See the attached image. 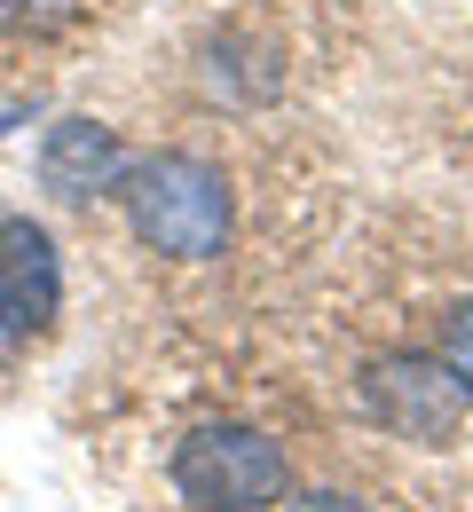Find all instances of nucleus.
<instances>
[{"mask_svg": "<svg viewBox=\"0 0 473 512\" xmlns=\"http://www.w3.org/2000/svg\"><path fill=\"white\" fill-rule=\"evenodd\" d=\"M56 308H64L56 237H48L32 213H8V221H0V371L56 323Z\"/></svg>", "mask_w": 473, "mask_h": 512, "instance_id": "nucleus-3", "label": "nucleus"}, {"mask_svg": "<svg viewBox=\"0 0 473 512\" xmlns=\"http://www.w3.org/2000/svg\"><path fill=\"white\" fill-rule=\"evenodd\" d=\"M127 174H135V150L103 127V119H56L48 142H40V182H48L56 197H71V205L119 197Z\"/></svg>", "mask_w": 473, "mask_h": 512, "instance_id": "nucleus-5", "label": "nucleus"}, {"mask_svg": "<svg viewBox=\"0 0 473 512\" xmlns=\"http://www.w3.org/2000/svg\"><path fill=\"white\" fill-rule=\"evenodd\" d=\"M0 16H16V24H40V32H48V24H71V16H79V0H0Z\"/></svg>", "mask_w": 473, "mask_h": 512, "instance_id": "nucleus-7", "label": "nucleus"}, {"mask_svg": "<svg viewBox=\"0 0 473 512\" xmlns=\"http://www.w3.org/2000/svg\"><path fill=\"white\" fill-rule=\"evenodd\" d=\"M119 205H127L135 237L166 260H221L229 253V229H237V190H229V174H221L213 158H198V150L135 158Z\"/></svg>", "mask_w": 473, "mask_h": 512, "instance_id": "nucleus-1", "label": "nucleus"}, {"mask_svg": "<svg viewBox=\"0 0 473 512\" xmlns=\"http://www.w3.org/2000/svg\"><path fill=\"white\" fill-rule=\"evenodd\" d=\"M363 410L403 434V442H458L466 426V386L450 379L434 355H379L363 371Z\"/></svg>", "mask_w": 473, "mask_h": 512, "instance_id": "nucleus-4", "label": "nucleus"}, {"mask_svg": "<svg viewBox=\"0 0 473 512\" xmlns=\"http://www.w3.org/2000/svg\"><path fill=\"white\" fill-rule=\"evenodd\" d=\"M434 363L466 386V402H473V300H458V308L442 316V355H434Z\"/></svg>", "mask_w": 473, "mask_h": 512, "instance_id": "nucleus-6", "label": "nucleus"}, {"mask_svg": "<svg viewBox=\"0 0 473 512\" xmlns=\"http://www.w3.org/2000/svg\"><path fill=\"white\" fill-rule=\"evenodd\" d=\"M174 489L190 512H261L292 489V457L261 426H198L174 449Z\"/></svg>", "mask_w": 473, "mask_h": 512, "instance_id": "nucleus-2", "label": "nucleus"}, {"mask_svg": "<svg viewBox=\"0 0 473 512\" xmlns=\"http://www.w3.org/2000/svg\"><path fill=\"white\" fill-rule=\"evenodd\" d=\"M292 512H355V505H347V497H332V489H316V497H300Z\"/></svg>", "mask_w": 473, "mask_h": 512, "instance_id": "nucleus-8", "label": "nucleus"}]
</instances>
